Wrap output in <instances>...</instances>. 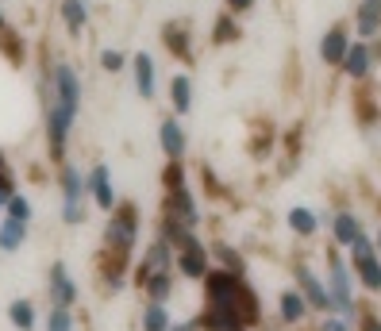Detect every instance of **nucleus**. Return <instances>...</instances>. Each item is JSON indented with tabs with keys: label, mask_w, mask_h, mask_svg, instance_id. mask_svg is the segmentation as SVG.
Listing matches in <instances>:
<instances>
[{
	"label": "nucleus",
	"mask_w": 381,
	"mask_h": 331,
	"mask_svg": "<svg viewBox=\"0 0 381 331\" xmlns=\"http://www.w3.org/2000/svg\"><path fill=\"white\" fill-rule=\"evenodd\" d=\"M343 69H347V78L354 81H366L373 69V58H370V47L366 43H351V50H347V58H343Z\"/></svg>",
	"instance_id": "obj_14"
},
{
	"label": "nucleus",
	"mask_w": 381,
	"mask_h": 331,
	"mask_svg": "<svg viewBox=\"0 0 381 331\" xmlns=\"http://www.w3.org/2000/svg\"><path fill=\"white\" fill-rule=\"evenodd\" d=\"M8 320L16 323L20 331H31V328H35V308H31V301H12Z\"/></svg>",
	"instance_id": "obj_26"
},
{
	"label": "nucleus",
	"mask_w": 381,
	"mask_h": 331,
	"mask_svg": "<svg viewBox=\"0 0 381 331\" xmlns=\"http://www.w3.org/2000/svg\"><path fill=\"white\" fill-rule=\"evenodd\" d=\"M327 301H332V312H339V320L351 323L354 316H358V308H354V282H351V270H347V262H343L339 251H327Z\"/></svg>",
	"instance_id": "obj_2"
},
{
	"label": "nucleus",
	"mask_w": 381,
	"mask_h": 331,
	"mask_svg": "<svg viewBox=\"0 0 381 331\" xmlns=\"http://www.w3.org/2000/svg\"><path fill=\"white\" fill-rule=\"evenodd\" d=\"M297 293H301L304 297V304H308V308H332V301H327V289H323V282L320 277H316L312 273V266H297Z\"/></svg>",
	"instance_id": "obj_8"
},
{
	"label": "nucleus",
	"mask_w": 381,
	"mask_h": 331,
	"mask_svg": "<svg viewBox=\"0 0 381 331\" xmlns=\"http://www.w3.org/2000/svg\"><path fill=\"white\" fill-rule=\"evenodd\" d=\"M378 251H381V231H378Z\"/></svg>",
	"instance_id": "obj_39"
},
{
	"label": "nucleus",
	"mask_w": 381,
	"mask_h": 331,
	"mask_svg": "<svg viewBox=\"0 0 381 331\" xmlns=\"http://www.w3.org/2000/svg\"><path fill=\"white\" fill-rule=\"evenodd\" d=\"M12 189H16V181H12V174H0V205H4V208H8V201H12V196H16V193H12Z\"/></svg>",
	"instance_id": "obj_33"
},
{
	"label": "nucleus",
	"mask_w": 381,
	"mask_h": 331,
	"mask_svg": "<svg viewBox=\"0 0 381 331\" xmlns=\"http://www.w3.org/2000/svg\"><path fill=\"white\" fill-rule=\"evenodd\" d=\"M50 104L78 116L81 112V81H78V69L69 62H54L50 66Z\"/></svg>",
	"instance_id": "obj_3"
},
{
	"label": "nucleus",
	"mask_w": 381,
	"mask_h": 331,
	"mask_svg": "<svg viewBox=\"0 0 381 331\" xmlns=\"http://www.w3.org/2000/svg\"><path fill=\"white\" fill-rule=\"evenodd\" d=\"M354 273L362 277V285H366L370 293H381V262H378V254L358 258V262H354Z\"/></svg>",
	"instance_id": "obj_20"
},
{
	"label": "nucleus",
	"mask_w": 381,
	"mask_h": 331,
	"mask_svg": "<svg viewBox=\"0 0 381 331\" xmlns=\"http://www.w3.org/2000/svg\"><path fill=\"white\" fill-rule=\"evenodd\" d=\"M347 50H351V35H347V27H343V23H335V27L320 39V58H323V66H343Z\"/></svg>",
	"instance_id": "obj_11"
},
{
	"label": "nucleus",
	"mask_w": 381,
	"mask_h": 331,
	"mask_svg": "<svg viewBox=\"0 0 381 331\" xmlns=\"http://www.w3.org/2000/svg\"><path fill=\"white\" fill-rule=\"evenodd\" d=\"M354 320H358V331H381V316L373 308H366V304L358 308V316H354Z\"/></svg>",
	"instance_id": "obj_29"
},
{
	"label": "nucleus",
	"mask_w": 381,
	"mask_h": 331,
	"mask_svg": "<svg viewBox=\"0 0 381 331\" xmlns=\"http://www.w3.org/2000/svg\"><path fill=\"white\" fill-rule=\"evenodd\" d=\"M200 177H205V189H208V193H212V196H224V189H220V181H216V174H212V170H208V166H205V170H200Z\"/></svg>",
	"instance_id": "obj_34"
},
{
	"label": "nucleus",
	"mask_w": 381,
	"mask_h": 331,
	"mask_svg": "<svg viewBox=\"0 0 381 331\" xmlns=\"http://www.w3.org/2000/svg\"><path fill=\"white\" fill-rule=\"evenodd\" d=\"M170 331H193V328H170Z\"/></svg>",
	"instance_id": "obj_38"
},
{
	"label": "nucleus",
	"mask_w": 381,
	"mask_h": 331,
	"mask_svg": "<svg viewBox=\"0 0 381 331\" xmlns=\"http://www.w3.org/2000/svg\"><path fill=\"white\" fill-rule=\"evenodd\" d=\"M351 254H354V262H358V258H370V254H378V247L370 243V235L362 231L358 239H354V243H351Z\"/></svg>",
	"instance_id": "obj_31"
},
{
	"label": "nucleus",
	"mask_w": 381,
	"mask_h": 331,
	"mask_svg": "<svg viewBox=\"0 0 381 331\" xmlns=\"http://www.w3.org/2000/svg\"><path fill=\"white\" fill-rule=\"evenodd\" d=\"M289 227H293L297 235H316L320 220H316L312 208H293V212H289Z\"/></svg>",
	"instance_id": "obj_23"
},
{
	"label": "nucleus",
	"mask_w": 381,
	"mask_h": 331,
	"mask_svg": "<svg viewBox=\"0 0 381 331\" xmlns=\"http://www.w3.org/2000/svg\"><path fill=\"white\" fill-rule=\"evenodd\" d=\"M323 331H351V323H347V320H339V316H327Z\"/></svg>",
	"instance_id": "obj_35"
},
{
	"label": "nucleus",
	"mask_w": 381,
	"mask_h": 331,
	"mask_svg": "<svg viewBox=\"0 0 381 331\" xmlns=\"http://www.w3.org/2000/svg\"><path fill=\"white\" fill-rule=\"evenodd\" d=\"M47 331H73L69 308H50V316H47Z\"/></svg>",
	"instance_id": "obj_28"
},
{
	"label": "nucleus",
	"mask_w": 381,
	"mask_h": 331,
	"mask_svg": "<svg viewBox=\"0 0 381 331\" xmlns=\"http://www.w3.org/2000/svg\"><path fill=\"white\" fill-rule=\"evenodd\" d=\"M143 293L150 297V304H166L170 297H174V273H158V277H150V282L143 285Z\"/></svg>",
	"instance_id": "obj_22"
},
{
	"label": "nucleus",
	"mask_w": 381,
	"mask_h": 331,
	"mask_svg": "<svg viewBox=\"0 0 381 331\" xmlns=\"http://www.w3.org/2000/svg\"><path fill=\"white\" fill-rule=\"evenodd\" d=\"M174 258H177V270L185 273L189 282H205V273L212 270V266H208V258H212V254H208V247L200 243L196 235H189L185 243L174 247Z\"/></svg>",
	"instance_id": "obj_4"
},
{
	"label": "nucleus",
	"mask_w": 381,
	"mask_h": 331,
	"mask_svg": "<svg viewBox=\"0 0 381 331\" xmlns=\"http://www.w3.org/2000/svg\"><path fill=\"white\" fill-rule=\"evenodd\" d=\"M62 20H66L69 35H78L89 23V4H81V0H62Z\"/></svg>",
	"instance_id": "obj_21"
},
{
	"label": "nucleus",
	"mask_w": 381,
	"mask_h": 331,
	"mask_svg": "<svg viewBox=\"0 0 381 331\" xmlns=\"http://www.w3.org/2000/svg\"><path fill=\"white\" fill-rule=\"evenodd\" d=\"M85 193H93V201H97L100 212H112V208H116V189H112V174H108V166H93V170H89Z\"/></svg>",
	"instance_id": "obj_9"
},
{
	"label": "nucleus",
	"mask_w": 381,
	"mask_h": 331,
	"mask_svg": "<svg viewBox=\"0 0 381 331\" xmlns=\"http://www.w3.org/2000/svg\"><path fill=\"white\" fill-rule=\"evenodd\" d=\"M239 331H243V328H239Z\"/></svg>",
	"instance_id": "obj_41"
},
{
	"label": "nucleus",
	"mask_w": 381,
	"mask_h": 331,
	"mask_svg": "<svg viewBox=\"0 0 381 331\" xmlns=\"http://www.w3.org/2000/svg\"><path fill=\"white\" fill-rule=\"evenodd\" d=\"M170 104H174L177 116H185L193 108V81H189V73H174V81H170Z\"/></svg>",
	"instance_id": "obj_17"
},
{
	"label": "nucleus",
	"mask_w": 381,
	"mask_h": 331,
	"mask_svg": "<svg viewBox=\"0 0 381 331\" xmlns=\"http://www.w3.org/2000/svg\"><path fill=\"white\" fill-rule=\"evenodd\" d=\"M8 216H12V220H23V224H31V205L23 201V196H12V201H8Z\"/></svg>",
	"instance_id": "obj_32"
},
{
	"label": "nucleus",
	"mask_w": 381,
	"mask_h": 331,
	"mask_svg": "<svg viewBox=\"0 0 381 331\" xmlns=\"http://www.w3.org/2000/svg\"><path fill=\"white\" fill-rule=\"evenodd\" d=\"M0 174H8V166H4V155H0Z\"/></svg>",
	"instance_id": "obj_37"
},
{
	"label": "nucleus",
	"mask_w": 381,
	"mask_h": 331,
	"mask_svg": "<svg viewBox=\"0 0 381 331\" xmlns=\"http://www.w3.org/2000/svg\"><path fill=\"white\" fill-rule=\"evenodd\" d=\"M235 39H239V23H235L231 16H220L212 27V43L216 47H227V43H235Z\"/></svg>",
	"instance_id": "obj_27"
},
{
	"label": "nucleus",
	"mask_w": 381,
	"mask_h": 331,
	"mask_svg": "<svg viewBox=\"0 0 381 331\" xmlns=\"http://www.w3.org/2000/svg\"><path fill=\"white\" fill-rule=\"evenodd\" d=\"M158 143H162V150H166L170 162H181V158H185L189 139H185V127L177 124V116H166L162 124H158Z\"/></svg>",
	"instance_id": "obj_10"
},
{
	"label": "nucleus",
	"mask_w": 381,
	"mask_h": 331,
	"mask_svg": "<svg viewBox=\"0 0 381 331\" xmlns=\"http://www.w3.org/2000/svg\"><path fill=\"white\" fill-rule=\"evenodd\" d=\"M135 239H139V205L135 201H116L108 231H104V254L116 262L119 273L127 270L131 254H135Z\"/></svg>",
	"instance_id": "obj_1"
},
{
	"label": "nucleus",
	"mask_w": 381,
	"mask_h": 331,
	"mask_svg": "<svg viewBox=\"0 0 381 331\" xmlns=\"http://www.w3.org/2000/svg\"><path fill=\"white\" fill-rule=\"evenodd\" d=\"M277 308H281L285 323H304V316H308V304H304V297L297 289H285L281 301H277Z\"/></svg>",
	"instance_id": "obj_18"
},
{
	"label": "nucleus",
	"mask_w": 381,
	"mask_h": 331,
	"mask_svg": "<svg viewBox=\"0 0 381 331\" xmlns=\"http://www.w3.org/2000/svg\"><path fill=\"white\" fill-rule=\"evenodd\" d=\"M227 8H231V12H246V8H254V0H227Z\"/></svg>",
	"instance_id": "obj_36"
},
{
	"label": "nucleus",
	"mask_w": 381,
	"mask_h": 331,
	"mask_svg": "<svg viewBox=\"0 0 381 331\" xmlns=\"http://www.w3.org/2000/svg\"><path fill=\"white\" fill-rule=\"evenodd\" d=\"M78 301V282L69 277L66 262H54L50 266V308H69Z\"/></svg>",
	"instance_id": "obj_7"
},
{
	"label": "nucleus",
	"mask_w": 381,
	"mask_h": 331,
	"mask_svg": "<svg viewBox=\"0 0 381 331\" xmlns=\"http://www.w3.org/2000/svg\"><path fill=\"white\" fill-rule=\"evenodd\" d=\"M358 235H362V220L354 212H335L332 216V239L339 247H351Z\"/></svg>",
	"instance_id": "obj_16"
},
{
	"label": "nucleus",
	"mask_w": 381,
	"mask_h": 331,
	"mask_svg": "<svg viewBox=\"0 0 381 331\" xmlns=\"http://www.w3.org/2000/svg\"><path fill=\"white\" fill-rule=\"evenodd\" d=\"M131 66H135V89H139V97H143V100H154V89H158L154 58L143 50V54H135V58H131Z\"/></svg>",
	"instance_id": "obj_13"
},
{
	"label": "nucleus",
	"mask_w": 381,
	"mask_h": 331,
	"mask_svg": "<svg viewBox=\"0 0 381 331\" xmlns=\"http://www.w3.org/2000/svg\"><path fill=\"white\" fill-rule=\"evenodd\" d=\"M162 43H166V50L174 54V58H181V62L193 58V43H189L185 23H166V27H162Z\"/></svg>",
	"instance_id": "obj_15"
},
{
	"label": "nucleus",
	"mask_w": 381,
	"mask_h": 331,
	"mask_svg": "<svg viewBox=\"0 0 381 331\" xmlns=\"http://www.w3.org/2000/svg\"><path fill=\"white\" fill-rule=\"evenodd\" d=\"M100 66H104L108 73H119V69L127 66V58L119 54V50H100Z\"/></svg>",
	"instance_id": "obj_30"
},
{
	"label": "nucleus",
	"mask_w": 381,
	"mask_h": 331,
	"mask_svg": "<svg viewBox=\"0 0 381 331\" xmlns=\"http://www.w3.org/2000/svg\"><path fill=\"white\" fill-rule=\"evenodd\" d=\"M143 331H170L166 304H147V312H143Z\"/></svg>",
	"instance_id": "obj_25"
},
{
	"label": "nucleus",
	"mask_w": 381,
	"mask_h": 331,
	"mask_svg": "<svg viewBox=\"0 0 381 331\" xmlns=\"http://www.w3.org/2000/svg\"><path fill=\"white\" fill-rule=\"evenodd\" d=\"M208 254H216V258L224 262V270H227V273H239V277H243V258L235 254V247H227V243H212V247H208Z\"/></svg>",
	"instance_id": "obj_24"
},
{
	"label": "nucleus",
	"mask_w": 381,
	"mask_h": 331,
	"mask_svg": "<svg viewBox=\"0 0 381 331\" xmlns=\"http://www.w3.org/2000/svg\"><path fill=\"white\" fill-rule=\"evenodd\" d=\"M23 239H27V224H23V220H12V216H8V220L0 224V251H4V254L20 251Z\"/></svg>",
	"instance_id": "obj_19"
},
{
	"label": "nucleus",
	"mask_w": 381,
	"mask_h": 331,
	"mask_svg": "<svg viewBox=\"0 0 381 331\" xmlns=\"http://www.w3.org/2000/svg\"><path fill=\"white\" fill-rule=\"evenodd\" d=\"M378 31H381V0H362L358 16H354V35H358V43H370L378 39Z\"/></svg>",
	"instance_id": "obj_12"
},
{
	"label": "nucleus",
	"mask_w": 381,
	"mask_h": 331,
	"mask_svg": "<svg viewBox=\"0 0 381 331\" xmlns=\"http://www.w3.org/2000/svg\"><path fill=\"white\" fill-rule=\"evenodd\" d=\"M170 262H174V247H170L162 235H158L154 243L147 247V258L139 262V273H135L139 285H147L150 277H158V273H170Z\"/></svg>",
	"instance_id": "obj_6"
},
{
	"label": "nucleus",
	"mask_w": 381,
	"mask_h": 331,
	"mask_svg": "<svg viewBox=\"0 0 381 331\" xmlns=\"http://www.w3.org/2000/svg\"><path fill=\"white\" fill-rule=\"evenodd\" d=\"M85 177H81L78 166H62V216H66V224H81L85 220Z\"/></svg>",
	"instance_id": "obj_5"
},
{
	"label": "nucleus",
	"mask_w": 381,
	"mask_h": 331,
	"mask_svg": "<svg viewBox=\"0 0 381 331\" xmlns=\"http://www.w3.org/2000/svg\"><path fill=\"white\" fill-rule=\"evenodd\" d=\"M0 23H4V20H0Z\"/></svg>",
	"instance_id": "obj_40"
}]
</instances>
